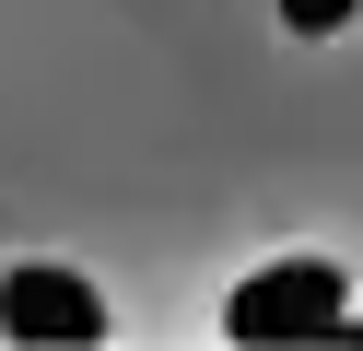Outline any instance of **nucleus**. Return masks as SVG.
I'll return each instance as SVG.
<instances>
[{
  "label": "nucleus",
  "mask_w": 363,
  "mask_h": 351,
  "mask_svg": "<svg viewBox=\"0 0 363 351\" xmlns=\"http://www.w3.org/2000/svg\"><path fill=\"white\" fill-rule=\"evenodd\" d=\"M340 269L328 257H293V269H258V281H235V304H223V328H235L246 351H269V340H363V316H340Z\"/></svg>",
  "instance_id": "1"
},
{
  "label": "nucleus",
  "mask_w": 363,
  "mask_h": 351,
  "mask_svg": "<svg viewBox=\"0 0 363 351\" xmlns=\"http://www.w3.org/2000/svg\"><path fill=\"white\" fill-rule=\"evenodd\" d=\"M0 328H12V340H82L94 351L106 304H94V281H71V269H12L0 281Z\"/></svg>",
  "instance_id": "2"
},
{
  "label": "nucleus",
  "mask_w": 363,
  "mask_h": 351,
  "mask_svg": "<svg viewBox=\"0 0 363 351\" xmlns=\"http://www.w3.org/2000/svg\"><path fill=\"white\" fill-rule=\"evenodd\" d=\"M352 12H363V0H281V23H293V35H340Z\"/></svg>",
  "instance_id": "3"
}]
</instances>
